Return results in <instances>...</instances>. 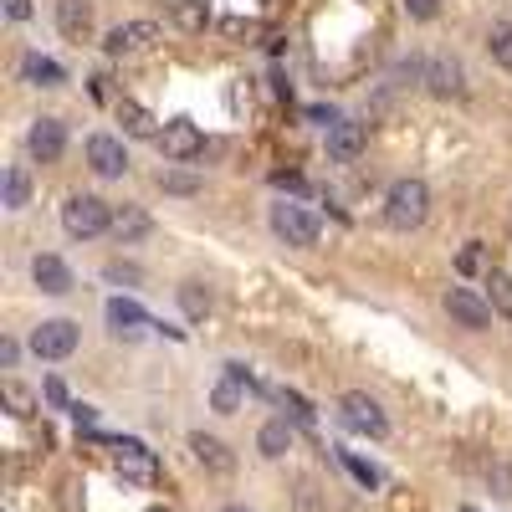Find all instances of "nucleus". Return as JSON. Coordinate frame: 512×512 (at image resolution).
<instances>
[{
  "mask_svg": "<svg viewBox=\"0 0 512 512\" xmlns=\"http://www.w3.org/2000/svg\"><path fill=\"white\" fill-rule=\"evenodd\" d=\"M425 216H431V190H425V180H395L390 195H384V221L395 231H420Z\"/></svg>",
  "mask_w": 512,
  "mask_h": 512,
  "instance_id": "nucleus-1",
  "label": "nucleus"
},
{
  "mask_svg": "<svg viewBox=\"0 0 512 512\" xmlns=\"http://www.w3.org/2000/svg\"><path fill=\"white\" fill-rule=\"evenodd\" d=\"M62 231L77 236V241H93V236L113 231V205L98 200V195H67V205H62Z\"/></svg>",
  "mask_w": 512,
  "mask_h": 512,
  "instance_id": "nucleus-2",
  "label": "nucleus"
},
{
  "mask_svg": "<svg viewBox=\"0 0 512 512\" xmlns=\"http://www.w3.org/2000/svg\"><path fill=\"white\" fill-rule=\"evenodd\" d=\"M338 420H344L354 436H369V441L390 436V420H384V410H379L369 395H359V390H349L344 400H338Z\"/></svg>",
  "mask_w": 512,
  "mask_h": 512,
  "instance_id": "nucleus-3",
  "label": "nucleus"
},
{
  "mask_svg": "<svg viewBox=\"0 0 512 512\" xmlns=\"http://www.w3.org/2000/svg\"><path fill=\"white\" fill-rule=\"evenodd\" d=\"M113 466H118V477L134 482V487H154L159 482V461L139 441H113Z\"/></svg>",
  "mask_w": 512,
  "mask_h": 512,
  "instance_id": "nucleus-4",
  "label": "nucleus"
},
{
  "mask_svg": "<svg viewBox=\"0 0 512 512\" xmlns=\"http://www.w3.org/2000/svg\"><path fill=\"white\" fill-rule=\"evenodd\" d=\"M159 154L169 159V164H190L200 149H205V139H200V128L190 123V118H169L164 128H159Z\"/></svg>",
  "mask_w": 512,
  "mask_h": 512,
  "instance_id": "nucleus-5",
  "label": "nucleus"
},
{
  "mask_svg": "<svg viewBox=\"0 0 512 512\" xmlns=\"http://www.w3.org/2000/svg\"><path fill=\"white\" fill-rule=\"evenodd\" d=\"M272 231L287 241V246H318V216L303 205H272Z\"/></svg>",
  "mask_w": 512,
  "mask_h": 512,
  "instance_id": "nucleus-6",
  "label": "nucleus"
},
{
  "mask_svg": "<svg viewBox=\"0 0 512 512\" xmlns=\"http://www.w3.org/2000/svg\"><path fill=\"white\" fill-rule=\"evenodd\" d=\"M72 349H77V323H67V318H47V323L31 333V354L47 359V364L67 359Z\"/></svg>",
  "mask_w": 512,
  "mask_h": 512,
  "instance_id": "nucleus-7",
  "label": "nucleus"
},
{
  "mask_svg": "<svg viewBox=\"0 0 512 512\" xmlns=\"http://www.w3.org/2000/svg\"><path fill=\"white\" fill-rule=\"evenodd\" d=\"M26 154L36 164H57L67 154V123L62 118H36L31 134H26Z\"/></svg>",
  "mask_w": 512,
  "mask_h": 512,
  "instance_id": "nucleus-8",
  "label": "nucleus"
},
{
  "mask_svg": "<svg viewBox=\"0 0 512 512\" xmlns=\"http://www.w3.org/2000/svg\"><path fill=\"white\" fill-rule=\"evenodd\" d=\"M446 313L461 323V328H472V333H482V328H492V303H482V297L472 292V287H451L446 292Z\"/></svg>",
  "mask_w": 512,
  "mask_h": 512,
  "instance_id": "nucleus-9",
  "label": "nucleus"
},
{
  "mask_svg": "<svg viewBox=\"0 0 512 512\" xmlns=\"http://www.w3.org/2000/svg\"><path fill=\"white\" fill-rule=\"evenodd\" d=\"M425 93L431 98H461L466 93V67L451 52L431 57V67H425Z\"/></svg>",
  "mask_w": 512,
  "mask_h": 512,
  "instance_id": "nucleus-10",
  "label": "nucleus"
},
{
  "mask_svg": "<svg viewBox=\"0 0 512 512\" xmlns=\"http://www.w3.org/2000/svg\"><path fill=\"white\" fill-rule=\"evenodd\" d=\"M364 144H369V128L354 123V118H338V123L328 128V159H333V164H354V159L364 154Z\"/></svg>",
  "mask_w": 512,
  "mask_h": 512,
  "instance_id": "nucleus-11",
  "label": "nucleus"
},
{
  "mask_svg": "<svg viewBox=\"0 0 512 512\" xmlns=\"http://www.w3.org/2000/svg\"><path fill=\"white\" fill-rule=\"evenodd\" d=\"M31 282L47 292V297H67L72 292V267L62 262V256L41 251V256H31Z\"/></svg>",
  "mask_w": 512,
  "mask_h": 512,
  "instance_id": "nucleus-12",
  "label": "nucleus"
},
{
  "mask_svg": "<svg viewBox=\"0 0 512 512\" xmlns=\"http://www.w3.org/2000/svg\"><path fill=\"white\" fill-rule=\"evenodd\" d=\"M159 41V26L154 21H128V26H113L108 41H103V52L108 57H123V52H144Z\"/></svg>",
  "mask_w": 512,
  "mask_h": 512,
  "instance_id": "nucleus-13",
  "label": "nucleus"
},
{
  "mask_svg": "<svg viewBox=\"0 0 512 512\" xmlns=\"http://www.w3.org/2000/svg\"><path fill=\"white\" fill-rule=\"evenodd\" d=\"M88 164H93V175H103V180H118L123 169H128L123 139H113V134H93V139H88Z\"/></svg>",
  "mask_w": 512,
  "mask_h": 512,
  "instance_id": "nucleus-14",
  "label": "nucleus"
},
{
  "mask_svg": "<svg viewBox=\"0 0 512 512\" xmlns=\"http://www.w3.org/2000/svg\"><path fill=\"white\" fill-rule=\"evenodd\" d=\"M190 451H195V461L205 466V472H216V477H231V472H236V456H231V446H226L221 436L195 431V436H190Z\"/></svg>",
  "mask_w": 512,
  "mask_h": 512,
  "instance_id": "nucleus-15",
  "label": "nucleus"
},
{
  "mask_svg": "<svg viewBox=\"0 0 512 512\" xmlns=\"http://www.w3.org/2000/svg\"><path fill=\"white\" fill-rule=\"evenodd\" d=\"M57 31L67 41H88V31H93V6L88 0H57Z\"/></svg>",
  "mask_w": 512,
  "mask_h": 512,
  "instance_id": "nucleus-16",
  "label": "nucleus"
},
{
  "mask_svg": "<svg viewBox=\"0 0 512 512\" xmlns=\"http://www.w3.org/2000/svg\"><path fill=\"white\" fill-rule=\"evenodd\" d=\"M118 123H123L128 139H159V118L134 98H118Z\"/></svg>",
  "mask_w": 512,
  "mask_h": 512,
  "instance_id": "nucleus-17",
  "label": "nucleus"
},
{
  "mask_svg": "<svg viewBox=\"0 0 512 512\" xmlns=\"http://www.w3.org/2000/svg\"><path fill=\"white\" fill-rule=\"evenodd\" d=\"M154 231V221H149V210H139V205H123V210H113V236L123 241V246H134V241H144Z\"/></svg>",
  "mask_w": 512,
  "mask_h": 512,
  "instance_id": "nucleus-18",
  "label": "nucleus"
},
{
  "mask_svg": "<svg viewBox=\"0 0 512 512\" xmlns=\"http://www.w3.org/2000/svg\"><path fill=\"white\" fill-rule=\"evenodd\" d=\"M256 451H262L267 461L287 456V451H292V425H287V420H267L262 431H256Z\"/></svg>",
  "mask_w": 512,
  "mask_h": 512,
  "instance_id": "nucleus-19",
  "label": "nucleus"
},
{
  "mask_svg": "<svg viewBox=\"0 0 512 512\" xmlns=\"http://www.w3.org/2000/svg\"><path fill=\"white\" fill-rule=\"evenodd\" d=\"M21 77H26V82H36V88H62V77H67V72H62L52 57L26 52V57H21Z\"/></svg>",
  "mask_w": 512,
  "mask_h": 512,
  "instance_id": "nucleus-20",
  "label": "nucleus"
},
{
  "mask_svg": "<svg viewBox=\"0 0 512 512\" xmlns=\"http://www.w3.org/2000/svg\"><path fill=\"white\" fill-rule=\"evenodd\" d=\"M108 323H113V333H128V338H134L139 328H149L144 308H134V303H123V297H113V303H108Z\"/></svg>",
  "mask_w": 512,
  "mask_h": 512,
  "instance_id": "nucleus-21",
  "label": "nucleus"
},
{
  "mask_svg": "<svg viewBox=\"0 0 512 512\" xmlns=\"http://www.w3.org/2000/svg\"><path fill=\"white\" fill-rule=\"evenodd\" d=\"M169 16H175L180 31H205V26H210V0H175V6H169Z\"/></svg>",
  "mask_w": 512,
  "mask_h": 512,
  "instance_id": "nucleus-22",
  "label": "nucleus"
},
{
  "mask_svg": "<svg viewBox=\"0 0 512 512\" xmlns=\"http://www.w3.org/2000/svg\"><path fill=\"white\" fill-rule=\"evenodd\" d=\"M241 390H251V384H246V379H236V374L226 369V379L216 384V390H210V405H216L221 415H236V410H241Z\"/></svg>",
  "mask_w": 512,
  "mask_h": 512,
  "instance_id": "nucleus-23",
  "label": "nucleus"
},
{
  "mask_svg": "<svg viewBox=\"0 0 512 512\" xmlns=\"http://www.w3.org/2000/svg\"><path fill=\"white\" fill-rule=\"evenodd\" d=\"M31 205V169L11 164L6 169V210H26Z\"/></svg>",
  "mask_w": 512,
  "mask_h": 512,
  "instance_id": "nucleus-24",
  "label": "nucleus"
},
{
  "mask_svg": "<svg viewBox=\"0 0 512 512\" xmlns=\"http://www.w3.org/2000/svg\"><path fill=\"white\" fill-rule=\"evenodd\" d=\"M180 308H185L190 323H200L210 313V287L205 282H180Z\"/></svg>",
  "mask_w": 512,
  "mask_h": 512,
  "instance_id": "nucleus-25",
  "label": "nucleus"
},
{
  "mask_svg": "<svg viewBox=\"0 0 512 512\" xmlns=\"http://www.w3.org/2000/svg\"><path fill=\"white\" fill-rule=\"evenodd\" d=\"M487 52H492V62H497L502 72H512V26H507V21H497V26L487 31Z\"/></svg>",
  "mask_w": 512,
  "mask_h": 512,
  "instance_id": "nucleus-26",
  "label": "nucleus"
},
{
  "mask_svg": "<svg viewBox=\"0 0 512 512\" xmlns=\"http://www.w3.org/2000/svg\"><path fill=\"white\" fill-rule=\"evenodd\" d=\"M487 297H492V308L502 313V318H512V277L507 272H487Z\"/></svg>",
  "mask_w": 512,
  "mask_h": 512,
  "instance_id": "nucleus-27",
  "label": "nucleus"
},
{
  "mask_svg": "<svg viewBox=\"0 0 512 512\" xmlns=\"http://www.w3.org/2000/svg\"><path fill=\"white\" fill-rule=\"evenodd\" d=\"M164 195H200V175H185V169H164L159 175Z\"/></svg>",
  "mask_w": 512,
  "mask_h": 512,
  "instance_id": "nucleus-28",
  "label": "nucleus"
},
{
  "mask_svg": "<svg viewBox=\"0 0 512 512\" xmlns=\"http://www.w3.org/2000/svg\"><path fill=\"white\" fill-rule=\"evenodd\" d=\"M487 487H492L497 497H507V502H512V461H492V472H487Z\"/></svg>",
  "mask_w": 512,
  "mask_h": 512,
  "instance_id": "nucleus-29",
  "label": "nucleus"
},
{
  "mask_svg": "<svg viewBox=\"0 0 512 512\" xmlns=\"http://www.w3.org/2000/svg\"><path fill=\"white\" fill-rule=\"evenodd\" d=\"M6 405H11V415H21V420H26V415L36 410V400H31V395L21 390L16 379H6Z\"/></svg>",
  "mask_w": 512,
  "mask_h": 512,
  "instance_id": "nucleus-30",
  "label": "nucleus"
},
{
  "mask_svg": "<svg viewBox=\"0 0 512 512\" xmlns=\"http://www.w3.org/2000/svg\"><path fill=\"white\" fill-rule=\"evenodd\" d=\"M482 267H487V262H482V246H477V241H472V246H461L456 272H461V277H472V272H482Z\"/></svg>",
  "mask_w": 512,
  "mask_h": 512,
  "instance_id": "nucleus-31",
  "label": "nucleus"
},
{
  "mask_svg": "<svg viewBox=\"0 0 512 512\" xmlns=\"http://www.w3.org/2000/svg\"><path fill=\"white\" fill-rule=\"evenodd\" d=\"M405 16L410 21H436L441 16V0H405Z\"/></svg>",
  "mask_w": 512,
  "mask_h": 512,
  "instance_id": "nucleus-32",
  "label": "nucleus"
},
{
  "mask_svg": "<svg viewBox=\"0 0 512 512\" xmlns=\"http://www.w3.org/2000/svg\"><path fill=\"white\" fill-rule=\"evenodd\" d=\"M277 400L292 410V420H297V425H313V410H308V400H303V395H287V390H282Z\"/></svg>",
  "mask_w": 512,
  "mask_h": 512,
  "instance_id": "nucleus-33",
  "label": "nucleus"
},
{
  "mask_svg": "<svg viewBox=\"0 0 512 512\" xmlns=\"http://www.w3.org/2000/svg\"><path fill=\"white\" fill-rule=\"evenodd\" d=\"M344 461H349V472H354V477H359L364 487H379V472H374L369 461H359V456H349V451H344Z\"/></svg>",
  "mask_w": 512,
  "mask_h": 512,
  "instance_id": "nucleus-34",
  "label": "nucleus"
},
{
  "mask_svg": "<svg viewBox=\"0 0 512 512\" xmlns=\"http://www.w3.org/2000/svg\"><path fill=\"white\" fill-rule=\"evenodd\" d=\"M108 282H128V287H139V267H128V262H108V272H103Z\"/></svg>",
  "mask_w": 512,
  "mask_h": 512,
  "instance_id": "nucleus-35",
  "label": "nucleus"
},
{
  "mask_svg": "<svg viewBox=\"0 0 512 512\" xmlns=\"http://www.w3.org/2000/svg\"><path fill=\"white\" fill-rule=\"evenodd\" d=\"M47 400H52V405H62V410H72V400H67V384H62V379H47Z\"/></svg>",
  "mask_w": 512,
  "mask_h": 512,
  "instance_id": "nucleus-36",
  "label": "nucleus"
},
{
  "mask_svg": "<svg viewBox=\"0 0 512 512\" xmlns=\"http://www.w3.org/2000/svg\"><path fill=\"white\" fill-rule=\"evenodd\" d=\"M72 420H77V425H88V431H93V425H98V410H93V405H72Z\"/></svg>",
  "mask_w": 512,
  "mask_h": 512,
  "instance_id": "nucleus-37",
  "label": "nucleus"
},
{
  "mask_svg": "<svg viewBox=\"0 0 512 512\" xmlns=\"http://www.w3.org/2000/svg\"><path fill=\"white\" fill-rule=\"evenodd\" d=\"M221 31H226V36H251V21H241V16H226V21H221Z\"/></svg>",
  "mask_w": 512,
  "mask_h": 512,
  "instance_id": "nucleus-38",
  "label": "nucleus"
},
{
  "mask_svg": "<svg viewBox=\"0 0 512 512\" xmlns=\"http://www.w3.org/2000/svg\"><path fill=\"white\" fill-rule=\"evenodd\" d=\"M308 118H313V123H323V128H333V123H338V113H333V108H323V103H313V108H308Z\"/></svg>",
  "mask_w": 512,
  "mask_h": 512,
  "instance_id": "nucleus-39",
  "label": "nucleus"
},
{
  "mask_svg": "<svg viewBox=\"0 0 512 512\" xmlns=\"http://www.w3.org/2000/svg\"><path fill=\"white\" fill-rule=\"evenodd\" d=\"M6 16L11 21H31V0H6Z\"/></svg>",
  "mask_w": 512,
  "mask_h": 512,
  "instance_id": "nucleus-40",
  "label": "nucleus"
},
{
  "mask_svg": "<svg viewBox=\"0 0 512 512\" xmlns=\"http://www.w3.org/2000/svg\"><path fill=\"white\" fill-rule=\"evenodd\" d=\"M16 359H21V349H16V344H11V338H6V344H0V364H6V369H11V364H16Z\"/></svg>",
  "mask_w": 512,
  "mask_h": 512,
  "instance_id": "nucleus-41",
  "label": "nucleus"
},
{
  "mask_svg": "<svg viewBox=\"0 0 512 512\" xmlns=\"http://www.w3.org/2000/svg\"><path fill=\"white\" fill-rule=\"evenodd\" d=\"M221 512H246V507H236V502H231V507H221Z\"/></svg>",
  "mask_w": 512,
  "mask_h": 512,
  "instance_id": "nucleus-42",
  "label": "nucleus"
},
{
  "mask_svg": "<svg viewBox=\"0 0 512 512\" xmlns=\"http://www.w3.org/2000/svg\"><path fill=\"white\" fill-rule=\"evenodd\" d=\"M149 512H169V507H149Z\"/></svg>",
  "mask_w": 512,
  "mask_h": 512,
  "instance_id": "nucleus-43",
  "label": "nucleus"
},
{
  "mask_svg": "<svg viewBox=\"0 0 512 512\" xmlns=\"http://www.w3.org/2000/svg\"><path fill=\"white\" fill-rule=\"evenodd\" d=\"M461 512H477V507H461Z\"/></svg>",
  "mask_w": 512,
  "mask_h": 512,
  "instance_id": "nucleus-44",
  "label": "nucleus"
}]
</instances>
